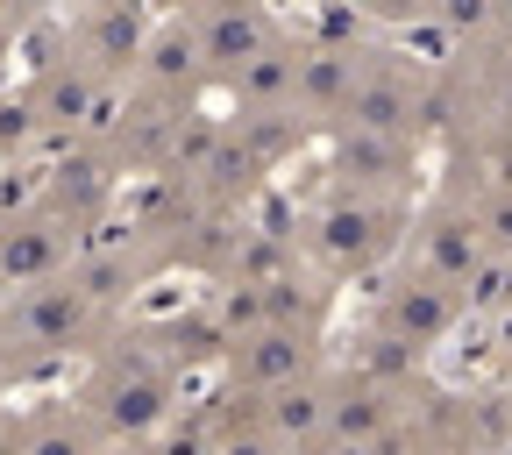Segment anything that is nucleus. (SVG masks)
Returning <instances> with one entry per match:
<instances>
[{"mask_svg": "<svg viewBox=\"0 0 512 455\" xmlns=\"http://www.w3.org/2000/svg\"><path fill=\"white\" fill-rule=\"evenodd\" d=\"M292 399H306L299 384H292ZM306 413H313V434H328V420H335V399H320V392H313V406H306ZM292 420H299V406H278V413H271V434H278L285 448H292Z\"/></svg>", "mask_w": 512, "mask_h": 455, "instance_id": "1", "label": "nucleus"}]
</instances>
